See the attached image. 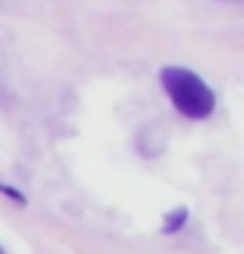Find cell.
Returning <instances> with one entry per match:
<instances>
[{
	"label": "cell",
	"instance_id": "1",
	"mask_svg": "<svg viewBox=\"0 0 244 254\" xmlns=\"http://www.w3.org/2000/svg\"><path fill=\"white\" fill-rule=\"evenodd\" d=\"M161 84L171 105L181 116L192 121H205L208 116H213L215 92L200 73L184 68V65H165V68H161Z\"/></svg>",
	"mask_w": 244,
	"mask_h": 254
},
{
	"label": "cell",
	"instance_id": "2",
	"mask_svg": "<svg viewBox=\"0 0 244 254\" xmlns=\"http://www.w3.org/2000/svg\"><path fill=\"white\" fill-rule=\"evenodd\" d=\"M186 215H189V210H186V207H176V210H171V212L165 215V220H163V233L181 231L184 223H186Z\"/></svg>",
	"mask_w": 244,
	"mask_h": 254
},
{
	"label": "cell",
	"instance_id": "3",
	"mask_svg": "<svg viewBox=\"0 0 244 254\" xmlns=\"http://www.w3.org/2000/svg\"><path fill=\"white\" fill-rule=\"evenodd\" d=\"M0 194L11 196V199H16L18 204H26V199H24V194H18L16 189H11V186H0Z\"/></svg>",
	"mask_w": 244,
	"mask_h": 254
},
{
	"label": "cell",
	"instance_id": "4",
	"mask_svg": "<svg viewBox=\"0 0 244 254\" xmlns=\"http://www.w3.org/2000/svg\"><path fill=\"white\" fill-rule=\"evenodd\" d=\"M0 254H5V252H3V247H0Z\"/></svg>",
	"mask_w": 244,
	"mask_h": 254
}]
</instances>
